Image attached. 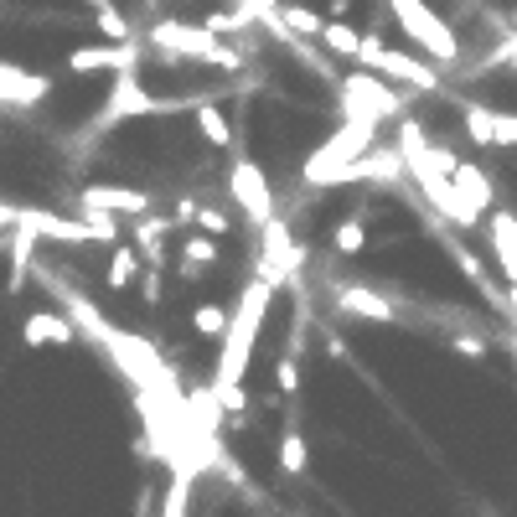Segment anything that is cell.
<instances>
[{
  "mask_svg": "<svg viewBox=\"0 0 517 517\" xmlns=\"http://www.w3.org/2000/svg\"><path fill=\"white\" fill-rule=\"evenodd\" d=\"M150 207H156V197H150L145 187H114V181H104V187H83V192H78V212H109V218H145Z\"/></svg>",
  "mask_w": 517,
  "mask_h": 517,
  "instance_id": "cell-11",
  "label": "cell"
},
{
  "mask_svg": "<svg viewBox=\"0 0 517 517\" xmlns=\"http://www.w3.org/2000/svg\"><path fill=\"white\" fill-rule=\"evenodd\" d=\"M399 181H409L404 150L399 145H383V140L347 171V187H399Z\"/></svg>",
  "mask_w": 517,
  "mask_h": 517,
  "instance_id": "cell-12",
  "label": "cell"
},
{
  "mask_svg": "<svg viewBox=\"0 0 517 517\" xmlns=\"http://www.w3.org/2000/svg\"><path fill=\"white\" fill-rule=\"evenodd\" d=\"M176 264H181V275H187V280H202L207 269L218 264V238L202 233V228L187 233V238H181V249H176Z\"/></svg>",
  "mask_w": 517,
  "mask_h": 517,
  "instance_id": "cell-21",
  "label": "cell"
},
{
  "mask_svg": "<svg viewBox=\"0 0 517 517\" xmlns=\"http://www.w3.org/2000/svg\"><path fill=\"white\" fill-rule=\"evenodd\" d=\"M176 109H187V99H156V94H150V88L135 78V68H130V73L114 78V94H109V104H104V114H99V130L119 125V119H135V114H176Z\"/></svg>",
  "mask_w": 517,
  "mask_h": 517,
  "instance_id": "cell-8",
  "label": "cell"
},
{
  "mask_svg": "<svg viewBox=\"0 0 517 517\" xmlns=\"http://www.w3.org/2000/svg\"><path fill=\"white\" fill-rule=\"evenodd\" d=\"M373 145H378V125L342 119V125L311 150V161L300 166V181H306V187H347V171L368 156Z\"/></svg>",
  "mask_w": 517,
  "mask_h": 517,
  "instance_id": "cell-4",
  "label": "cell"
},
{
  "mask_svg": "<svg viewBox=\"0 0 517 517\" xmlns=\"http://www.w3.org/2000/svg\"><path fill=\"white\" fill-rule=\"evenodd\" d=\"M326 352H331V357H347V342L337 337V331H326Z\"/></svg>",
  "mask_w": 517,
  "mask_h": 517,
  "instance_id": "cell-38",
  "label": "cell"
},
{
  "mask_svg": "<svg viewBox=\"0 0 517 517\" xmlns=\"http://www.w3.org/2000/svg\"><path fill=\"white\" fill-rule=\"evenodd\" d=\"M88 11H94V26L104 32V42H130V21L114 0H88Z\"/></svg>",
  "mask_w": 517,
  "mask_h": 517,
  "instance_id": "cell-27",
  "label": "cell"
},
{
  "mask_svg": "<svg viewBox=\"0 0 517 517\" xmlns=\"http://www.w3.org/2000/svg\"><path fill=\"white\" fill-rule=\"evenodd\" d=\"M337 99H342V119H362V125H388V119H404V94L399 83L378 78L373 68H352L337 78Z\"/></svg>",
  "mask_w": 517,
  "mask_h": 517,
  "instance_id": "cell-5",
  "label": "cell"
},
{
  "mask_svg": "<svg viewBox=\"0 0 517 517\" xmlns=\"http://www.w3.org/2000/svg\"><path fill=\"white\" fill-rule=\"evenodd\" d=\"M507 316H512V362H517V280L507 285Z\"/></svg>",
  "mask_w": 517,
  "mask_h": 517,
  "instance_id": "cell-37",
  "label": "cell"
},
{
  "mask_svg": "<svg viewBox=\"0 0 517 517\" xmlns=\"http://www.w3.org/2000/svg\"><path fill=\"white\" fill-rule=\"evenodd\" d=\"M450 259H455V269H461V275H466V280H471V285H476L486 300H502V306H507V290H497V285H492V275H486L481 254H471L461 238H450Z\"/></svg>",
  "mask_w": 517,
  "mask_h": 517,
  "instance_id": "cell-22",
  "label": "cell"
},
{
  "mask_svg": "<svg viewBox=\"0 0 517 517\" xmlns=\"http://www.w3.org/2000/svg\"><path fill=\"white\" fill-rule=\"evenodd\" d=\"M228 197L243 207V218H249V223L275 218V187H269V176L254 161H233L228 166Z\"/></svg>",
  "mask_w": 517,
  "mask_h": 517,
  "instance_id": "cell-10",
  "label": "cell"
},
{
  "mask_svg": "<svg viewBox=\"0 0 517 517\" xmlns=\"http://www.w3.org/2000/svg\"><path fill=\"white\" fill-rule=\"evenodd\" d=\"M52 94L47 73H26L21 63H0V109H37Z\"/></svg>",
  "mask_w": 517,
  "mask_h": 517,
  "instance_id": "cell-15",
  "label": "cell"
},
{
  "mask_svg": "<svg viewBox=\"0 0 517 517\" xmlns=\"http://www.w3.org/2000/svg\"><path fill=\"white\" fill-rule=\"evenodd\" d=\"M21 342L26 347H68V342H78V326L63 311H32L21 321Z\"/></svg>",
  "mask_w": 517,
  "mask_h": 517,
  "instance_id": "cell-18",
  "label": "cell"
},
{
  "mask_svg": "<svg viewBox=\"0 0 517 517\" xmlns=\"http://www.w3.org/2000/svg\"><path fill=\"white\" fill-rule=\"evenodd\" d=\"M316 42H321L331 57H342V63H357V52H362V32H357L352 21H326Z\"/></svg>",
  "mask_w": 517,
  "mask_h": 517,
  "instance_id": "cell-23",
  "label": "cell"
},
{
  "mask_svg": "<svg viewBox=\"0 0 517 517\" xmlns=\"http://www.w3.org/2000/svg\"><path fill=\"white\" fill-rule=\"evenodd\" d=\"M486 243H492V254H497V269H502V280L512 285L517 280V212H486Z\"/></svg>",
  "mask_w": 517,
  "mask_h": 517,
  "instance_id": "cell-17",
  "label": "cell"
},
{
  "mask_svg": "<svg viewBox=\"0 0 517 517\" xmlns=\"http://www.w3.org/2000/svg\"><path fill=\"white\" fill-rule=\"evenodd\" d=\"M140 269H145L140 249H130V243H119V249L109 254V269H104V285H109V290H130V285L140 280Z\"/></svg>",
  "mask_w": 517,
  "mask_h": 517,
  "instance_id": "cell-25",
  "label": "cell"
},
{
  "mask_svg": "<svg viewBox=\"0 0 517 517\" xmlns=\"http://www.w3.org/2000/svg\"><path fill=\"white\" fill-rule=\"evenodd\" d=\"M264 228V254H259V280L264 285H295L300 280V249H295V238H290V228L280 223V218H269V223H259Z\"/></svg>",
  "mask_w": 517,
  "mask_h": 517,
  "instance_id": "cell-9",
  "label": "cell"
},
{
  "mask_svg": "<svg viewBox=\"0 0 517 517\" xmlns=\"http://www.w3.org/2000/svg\"><path fill=\"white\" fill-rule=\"evenodd\" d=\"M269 300H275V285H264L259 275L243 285L238 306L228 316V331H223V352H218V368H212V393H228L243 383V373H249V357H254V342H259V326H264V311Z\"/></svg>",
  "mask_w": 517,
  "mask_h": 517,
  "instance_id": "cell-2",
  "label": "cell"
},
{
  "mask_svg": "<svg viewBox=\"0 0 517 517\" xmlns=\"http://www.w3.org/2000/svg\"><path fill=\"white\" fill-rule=\"evenodd\" d=\"M140 47L135 42H99V47H73L68 73H130Z\"/></svg>",
  "mask_w": 517,
  "mask_h": 517,
  "instance_id": "cell-16",
  "label": "cell"
},
{
  "mask_svg": "<svg viewBox=\"0 0 517 517\" xmlns=\"http://www.w3.org/2000/svg\"><path fill=\"white\" fill-rule=\"evenodd\" d=\"M404 150V166H409V176H414V187L424 192V202L435 207V218H445L450 228H476L481 223V212H471L466 202H461V192H455V150L450 145H435L430 135H424L414 119H399V140H393Z\"/></svg>",
  "mask_w": 517,
  "mask_h": 517,
  "instance_id": "cell-1",
  "label": "cell"
},
{
  "mask_svg": "<svg viewBox=\"0 0 517 517\" xmlns=\"http://www.w3.org/2000/svg\"><path fill=\"white\" fill-rule=\"evenodd\" d=\"M331 249H337V254H362V249H368V218H362V212L342 218L337 228H331Z\"/></svg>",
  "mask_w": 517,
  "mask_h": 517,
  "instance_id": "cell-26",
  "label": "cell"
},
{
  "mask_svg": "<svg viewBox=\"0 0 517 517\" xmlns=\"http://www.w3.org/2000/svg\"><path fill=\"white\" fill-rule=\"evenodd\" d=\"M187 497H192V476H176V486H171L161 517H187Z\"/></svg>",
  "mask_w": 517,
  "mask_h": 517,
  "instance_id": "cell-32",
  "label": "cell"
},
{
  "mask_svg": "<svg viewBox=\"0 0 517 517\" xmlns=\"http://www.w3.org/2000/svg\"><path fill=\"white\" fill-rule=\"evenodd\" d=\"M228 306H218V300H202V306H192V331L197 337H223L228 331Z\"/></svg>",
  "mask_w": 517,
  "mask_h": 517,
  "instance_id": "cell-29",
  "label": "cell"
},
{
  "mask_svg": "<svg viewBox=\"0 0 517 517\" xmlns=\"http://www.w3.org/2000/svg\"><path fill=\"white\" fill-rule=\"evenodd\" d=\"M192 114H197V130H202V140L207 145H218V150H228L233 145V125H228V114L212 104V99H197L192 104Z\"/></svg>",
  "mask_w": 517,
  "mask_h": 517,
  "instance_id": "cell-24",
  "label": "cell"
},
{
  "mask_svg": "<svg viewBox=\"0 0 517 517\" xmlns=\"http://www.w3.org/2000/svg\"><path fill=\"white\" fill-rule=\"evenodd\" d=\"M450 352H455V357H466V362H481V357H486V337H471V331H455V337H450Z\"/></svg>",
  "mask_w": 517,
  "mask_h": 517,
  "instance_id": "cell-31",
  "label": "cell"
},
{
  "mask_svg": "<svg viewBox=\"0 0 517 517\" xmlns=\"http://www.w3.org/2000/svg\"><path fill=\"white\" fill-rule=\"evenodd\" d=\"M212 466H218L233 486H243V492H249V476H243V461H238V455H228V450H218V461H212Z\"/></svg>",
  "mask_w": 517,
  "mask_h": 517,
  "instance_id": "cell-35",
  "label": "cell"
},
{
  "mask_svg": "<svg viewBox=\"0 0 517 517\" xmlns=\"http://www.w3.org/2000/svg\"><path fill=\"white\" fill-rule=\"evenodd\" d=\"M275 388H280V393H295V388H300V362H295V352H285V357H280V368H275Z\"/></svg>",
  "mask_w": 517,
  "mask_h": 517,
  "instance_id": "cell-33",
  "label": "cell"
},
{
  "mask_svg": "<svg viewBox=\"0 0 517 517\" xmlns=\"http://www.w3.org/2000/svg\"><path fill=\"white\" fill-rule=\"evenodd\" d=\"M388 6H393V21H399L404 32L435 57V68H455V63H461V42H455L450 21H440L424 0H388Z\"/></svg>",
  "mask_w": 517,
  "mask_h": 517,
  "instance_id": "cell-7",
  "label": "cell"
},
{
  "mask_svg": "<svg viewBox=\"0 0 517 517\" xmlns=\"http://www.w3.org/2000/svg\"><path fill=\"white\" fill-rule=\"evenodd\" d=\"M280 21L290 26L295 37H306V42H316V37H321V26H326V16H321V11H311V6H280Z\"/></svg>",
  "mask_w": 517,
  "mask_h": 517,
  "instance_id": "cell-30",
  "label": "cell"
},
{
  "mask_svg": "<svg viewBox=\"0 0 517 517\" xmlns=\"http://www.w3.org/2000/svg\"><path fill=\"white\" fill-rule=\"evenodd\" d=\"M331 300H337V311L347 316V321H378V326H388V321H399V306L383 295V290H373V285H331Z\"/></svg>",
  "mask_w": 517,
  "mask_h": 517,
  "instance_id": "cell-13",
  "label": "cell"
},
{
  "mask_svg": "<svg viewBox=\"0 0 517 517\" xmlns=\"http://www.w3.org/2000/svg\"><path fill=\"white\" fill-rule=\"evenodd\" d=\"M507 57H517V32H512V37H507L502 47H492V52H486V63H481V73H486V68H502Z\"/></svg>",
  "mask_w": 517,
  "mask_h": 517,
  "instance_id": "cell-36",
  "label": "cell"
},
{
  "mask_svg": "<svg viewBox=\"0 0 517 517\" xmlns=\"http://www.w3.org/2000/svg\"><path fill=\"white\" fill-rule=\"evenodd\" d=\"M455 192H461V202L471 207V212H492V202H497V187H492V176H486L481 166H471V161H455Z\"/></svg>",
  "mask_w": 517,
  "mask_h": 517,
  "instance_id": "cell-19",
  "label": "cell"
},
{
  "mask_svg": "<svg viewBox=\"0 0 517 517\" xmlns=\"http://www.w3.org/2000/svg\"><path fill=\"white\" fill-rule=\"evenodd\" d=\"M192 228H202V233H212V238H223V233H228L233 223L223 218L218 207H197V223H192Z\"/></svg>",
  "mask_w": 517,
  "mask_h": 517,
  "instance_id": "cell-34",
  "label": "cell"
},
{
  "mask_svg": "<svg viewBox=\"0 0 517 517\" xmlns=\"http://www.w3.org/2000/svg\"><path fill=\"white\" fill-rule=\"evenodd\" d=\"M461 125L476 145H497V150H517V114L492 109V104H466Z\"/></svg>",
  "mask_w": 517,
  "mask_h": 517,
  "instance_id": "cell-14",
  "label": "cell"
},
{
  "mask_svg": "<svg viewBox=\"0 0 517 517\" xmlns=\"http://www.w3.org/2000/svg\"><path fill=\"white\" fill-rule=\"evenodd\" d=\"M280 471L285 476H306L311 471V445H306V435H300V430L280 435Z\"/></svg>",
  "mask_w": 517,
  "mask_h": 517,
  "instance_id": "cell-28",
  "label": "cell"
},
{
  "mask_svg": "<svg viewBox=\"0 0 517 517\" xmlns=\"http://www.w3.org/2000/svg\"><path fill=\"white\" fill-rule=\"evenodd\" d=\"M176 218H156V212H145V218H135V249L150 269H166V238H171Z\"/></svg>",
  "mask_w": 517,
  "mask_h": 517,
  "instance_id": "cell-20",
  "label": "cell"
},
{
  "mask_svg": "<svg viewBox=\"0 0 517 517\" xmlns=\"http://www.w3.org/2000/svg\"><path fill=\"white\" fill-rule=\"evenodd\" d=\"M507 68H517V57H507Z\"/></svg>",
  "mask_w": 517,
  "mask_h": 517,
  "instance_id": "cell-39",
  "label": "cell"
},
{
  "mask_svg": "<svg viewBox=\"0 0 517 517\" xmlns=\"http://www.w3.org/2000/svg\"><path fill=\"white\" fill-rule=\"evenodd\" d=\"M357 63L373 68V73L388 78V83H399V88H414V94H435V88H440V68H435V63H419L414 52H399V47H388V42H378V37H362Z\"/></svg>",
  "mask_w": 517,
  "mask_h": 517,
  "instance_id": "cell-6",
  "label": "cell"
},
{
  "mask_svg": "<svg viewBox=\"0 0 517 517\" xmlns=\"http://www.w3.org/2000/svg\"><path fill=\"white\" fill-rule=\"evenodd\" d=\"M145 42L156 47L166 63H212V68H223V73L243 68V52L228 37H212L202 21H156Z\"/></svg>",
  "mask_w": 517,
  "mask_h": 517,
  "instance_id": "cell-3",
  "label": "cell"
}]
</instances>
